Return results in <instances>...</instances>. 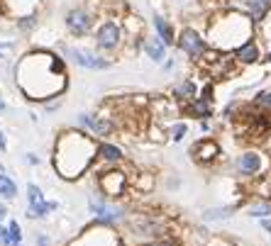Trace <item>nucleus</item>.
<instances>
[{
	"label": "nucleus",
	"instance_id": "nucleus-1",
	"mask_svg": "<svg viewBox=\"0 0 271 246\" xmlns=\"http://www.w3.org/2000/svg\"><path fill=\"white\" fill-rule=\"evenodd\" d=\"M93 156H95V144L88 136L81 132H66L57 144L54 166L59 168V173H64V178H76L81 171L88 168Z\"/></svg>",
	"mask_w": 271,
	"mask_h": 246
},
{
	"label": "nucleus",
	"instance_id": "nucleus-2",
	"mask_svg": "<svg viewBox=\"0 0 271 246\" xmlns=\"http://www.w3.org/2000/svg\"><path fill=\"white\" fill-rule=\"evenodd\" d=\"M95 39H98V46H101L103 51H113V49H117L120 39H122L120 24L113 22V20L103 22L101 27H98V34H95Z\"/></svg>",
	"mask_w": 271,
	"mask_h": 246
},
{
	"label": "nucleus",
	"instance_id": "nucleus-3",
	"mask_svg": "<svg viewBox=\"0 0 271 246\" xmlns=\"http://www.w3.org/2000/svg\"><path fill=\"white\" fill-rule=\"evenodd\" d=\"M66 27L71 34L83 37V34H88L90 27H93V15H90L88 10H83V8H76V10H71L66 15Z\"/></svg>",
	"mask_w": 271,
	"mask_h": 246
},
{
	"label": "nucleus",
	"instance_id": "nucleus-4",
	"mask_svg": "<svg viewBox=\"0 0 271 246\" xmlns=\"http://www.w3.org/2000/svg\"><path fill=\"white\" fill-rule=\"evenodd\" d=\"M179 44H181V49H183L186 54L191 56V59H198V56L205 54V42L193 32V30H183V32H181Z\"/></svg>",
	"mask_w": 271,
	"mask_h": 246
},
{
	"label": "nucleus",
	"instance_id": "nucleus-5",
	"mask_svg": "<svg viewBox=\"0 0 271 246\" xmlns=\"http://www.w3.org/2000/svg\"><path fill=\"white\" fill-rule=\"evenodd\" d=\"M27 193H30V217H44L49 210H54V207H57L54 202H44L42 190H39L37 185H30Z\"/></svg>",
	"mask_w": 271,
	"mask_h": 246
},
{
	"label": "nucleus",
	"instance_id": "nucleus-6",
	"mask_svg": "<svg viewBox=\"0 0 271 246\" xmlns=\"http://www.w3.org/2000/svg\"><path fill=\"white\" fill-rule=\"evenodd\" d=\"M66 56L83 68H108L110 66V61H105V59H101V56L86 54V51H79V49H66Z\"/></svg>",
	"mask_w": 271,
	"mask_h": 246
},
{
	"label": "nucleus",
	"instance_id": "nucleus-7",
	"mask_svg": "<svg viewBox=\"0 0 271 246\" xmlns=\"http://www.w3.org/2000/svg\"><path fill=\"white\" fill-rule=\"evenodd\" d=\"M101 188L105 190V195H120L125 190V176L122 173H105L101 178Z\"/></svg>",
	"mask_w": 271,
	"mask_h": 246
},
{
	"label": "nucleus",
	"instance_id": "nucleus-8",
	"mask_svg": "<svg viewBox=\"0 0 271 246\" xmlns=\"http://www.w3.org/2000/svg\"><path fill=\"white\" fill-rule=\"evenodd\" d=\"M191 154L198 161H210V158L217 156V144L210 142V139H203V142H198V144L191 149Z\"/></svg>",
	"mask_w": 271,
	"mask_h": 246
},
{
	"label": "nucleus",
	"instance_id": "nucleus-9",
	"mask_svg": "<svg viewBox=\"0 0 271 246\" xmlns=\"http://www.w3.org/2000/svg\"><path fill=\"white\" fill-rule=\"evenodd\" d=\"M242 61V64H254L257 59H259V49H257V44H252V42H247V44H242L237 49V54H235Z\"/></svg>",
	"mask_w": 271,
	"mask_h": 246
},
{
	"label": "nucleus",
	"instance_id": "nucleus-10",
	"mask_svg": "<svg viewBox=\"0 0 271 246\" xmlns=\"http://www.w3.org/2000/svg\"><path fill=\"white\" fill-rule=\"evenodd\" d=\"M90 207H93V212L98 214L101 220H105V222H113V220H117V217H120V210L108 207V205H103V202H98V200L90 202Z\"/></svg>",
	"mask_w": 271,
	"mask_h": 246
},
{
	"label": "nucleus",
	"instance_id": "nucleus-11",
	"mask_svg": "<svg viewBox=\"0 0 271 246\" xmlns=\"http://www.w3.org/2000/svg\"><path fill=\"white\" fill-rule=\"evenodd\" d=\"M154 27H157L159 39H161L164 44H166V46L174 44V30H171V24L166 22L164 17H154Z\"/></svg>",
	"mask_w": 271,
	"mask_h": 246
},
{
	"label": "nucleus",
	"instance_id": "nucleus-12",
	"mask_svg": "<svg viewBox=\"0 0 271 246\" xmlns=\"http://www.w3.org/2000/svg\"><path fill=\"white\" fill-rule=\"evenodd\" d=\"M239 171H242L244 176L257 173V171H259V156H257V154H244V156L239 158Z\"/></svg>",
	"mask_w": 271,
	"mask_h": 246
},
{
	"label": "nucleus",
	"instance_id": "nucleus-13",
	"mask_svg": "<svg viewBox=\"0 0 271 246\" xmlns=\"http://www.w3.org/2000/svg\"><path fill=\"white\" fill-rule=\"evenodd\" d=\"M144 49H147V54L154 59V61H161L164 59V49H166V44L161 42V39H149L147 44H144Z\"/></svg>",
	"mask_w": 271,
	"mask_h": 246
},
{
	"label": "nucleus",
	"instance_id": "nucleus-14",
	"mask_svg": "<svg viewBox=\"0 0 271 246\" xmlns=\"http://www.w3.org/2000/svg\"><path fill=\"white\" fill-rule=\"evenodd\" d=\"M174 95L181 98V100H191L193 95H195V83H193V80H183L181 86H176Z\"/></svg>",
	"mask_w": 271,
	"mask_h": 246
},
{
	"label": "nucleus",
	"instance_id": "nucleus-15",
	"mask_svg": "<svg viewBox=\"0 0 271 246\" xmlns=\"http://www.w3.org/2000/svg\"><path fill=\"white\" fill-rule=\"evenodd\" d=\"M0 195H3V198H8V200L17 195V185H15L5 173H0Z\"/></svg>",
	"mask_w": 271,
	"mask_h": 246
},
{
	"label": "nucleus",
	"instance_id": "nucleus-16",
	"mask_svg": "<svg viewBox=\"0 0 271 246\" xmlns=\"http://www.w3.org/2000/svg\"><path fill=\"white\" fill-rule=\"evenodd\" d=\"M98 154H101V158H105V161H117V158L122 156L120 149H117V146H110V144H101L98 146Z\"/></svg>",
	"mask_w": 271,
	"mask_h": 246
},
{
	"label": "nucleus",
	"instance_id": "nucleus-17",
	"mask_svg": "<svg viewBox=\"0 0 271 246\" xmlns=\"http://www.w3.org/2000/svg\"><path fill=\"white\" fill-rule=\"evenodd\" d=\"M191 112L193 115H198V117H210V105H208V100H205V98H201V100H195L191 105Z\"/></svg>",
	"mask_w": 271,
	"mask_h": 246
},
{
	"label": "nucleus",
	"instance_id": "nucleus-18",
	"mask_svg": "<svg viewBox=\"0 0 271 246\" xmlns=\"http://www.w3.org/2000/svg\"><path fill=\"white\" fill-rule=\"evenodd\" d=\"M8 232H10L12 246H15V244H20V239H22V234H20V224H17V222H10V227H8Z\"/></svg>",
	"mask_w": 271,
	"mask_h": 246
},
{
	"label": "nucleus",
	"instance_id": "nucleus-19",
	"mask_svg": "<svg viewBox=\"0 0 271 246\" xmlns=\"http://www.w3.org/2000/svg\"><path fill=\"white\" fill-rule=\"evenodd\" d=\"M252 217H264V214H271V205H257V207H252L249 210Z\"/></svg>",
	"mask_w": 271,
	"mask_h": 246
},
{
	"label": "nucleus",
	"instance_id": "nucleus-20",
	"mask_svg": "<svg viewBox=\"0 0 271 246\" xmlns=\"http://www.w3.org/2000/svg\"><path fill=\"white\" fill-rule=\"evenodd\" d=\"M257 102H259L261 107H266V110H271V90H266V93H261L259 98H257Z\"/></svg>",
	"mask_w": 271,
	"mask_h": 246
},
{
	"label": "nucleus",
	"instance_id": "nucleus-21",
	"mask_svg": "<svg viewBox=\"0 0 271 246\" xmlns=\"http://www.w3.org/2000/svg\"><path fill=\"white\" fill-rule=\"evenodd\" d=\"M0 246H12V239H10V232L0 227Z\"/></svg>",
	"mask_w": 271,
	"mask_h": 246
},
{
	"label": "nucleus",
	"instance_id": "nucleus-22",
	"mask_svg": "<svg viewBox=\"0 0 271 246\" xmlns=\"http://www.w3.org/2000/svg\"><path fill=\"white\" fill-rule=\"evenodd\" d=\"M183 134H186V124H176L174 127V139L179 142V139H183Z\"/></svg>",
	"mask_w": 271,
	"mask_h": 246
},
{
	"label": "nucleus",
	"instance_id": "nucleus-23",
	"mask_svg": "<svg viewBox=\"0 0 271 246\" xmlns=\"http://www.w3.org/2000/svg\"><path fill=\"white\" fill-rule=\"evenodd\" d=\"M32 24H34V15H30V17H22V20H20V27H22V30H30Z\"/></svg>",
	"mask_w": 271,
	"mask_h": 246
},
{
	"label": "nucleus",
	"instance_id": "nucleus-24",
	"mask_svg": "<svg viewBox=\"0 0 271 246\" xmlns=\"http://www.w3.org/2000/svg\"><path fill=\"white\" fill-rule=\"evenodd\" d=\"M264 229H266V232H271V220H264Z\"/></svg>",
	"mask_w": 271,
	"mask_h": 246
},
{
	"label": "nucleus",
	"instance_id": "nucleus-25",
	"mask_svg": "<svg viewBox=\"0 0 271 246\" xmlns=\"http://www.w3.org/2000/svg\"><path fill=\"white\" fill-rule=\"evenodd\" d=\"M5 146H8V144H5V136L0 134V149H5Z\"/></svg>",
	"mask_w": 271,
	"mask_h": 246
},
{
	"label": "nucleus",
	"instance_id": "nucleus-26",
	"mask_svg": "<svg viewBox=\"0 0 271 246\" xmlns=\"http://www.w3.org/2000/svg\"><path fill=\"white\" fill-rule=\"evenodd\" d=\"M3 217H5V207L0 205V220H3Z\"/></svg>",
	"mask_w": 271,
	"mask_h": 246
},
{
	"label": "nucleus",
	"instance_id": "nucleus-27",
	"mask_svg": "<svg viewBox=\"0 0 271 246\" xmlns=\"http://www.w3.org/2000/svg\"><path fill=\"white\" fill-rule=\"evenodd\" d=\"M3 110H5V102H3V100H0V112H3Z\"/></svg>",
	"mask_w": 271,
	"mask_h": 246
},
{
	"label": "nucleus",
	"instance_id": "nucleus-28",
	"mask_svg": "<svg viewBox=\"0 0 271 246\" xmlns=\"http://www.w3.org/2000/svg\"><path fill=\"white\" fill-rule=\"evenodd\" d=\"M269 61H271V54H269Z\"/></svg>",
	"mask_w": 271,
	"mask_h": 246
},
{
	"label": "nucleus",
	"instance_id": "nucleus-29",
	"mask_svg": "<svg viewBox=\"0 0 271 246\" xmlns=\"http://www.w3.org/2000/svg\"><path fill=\"white\" fill-rule=\"evenodd\" d=\"M269 20H271V15H269Z\"/></svg>",
	"mask_w": 271,
	"mask_h": 246
}]
</instances>
